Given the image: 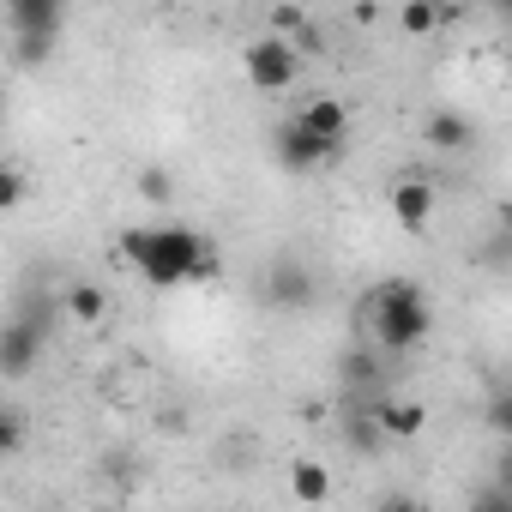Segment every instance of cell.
Instances as JSON below:
<instances>
[{
	"label": "cell",
	"instance_id": "cell-1",
	"mask_svg": "<svg viewBox=\"0 0 512 512\" xmlns=\"http://www.w3.org/2000/svg\"><path fill=\"white\" fill-rule=\"evenodd\" d=\"M127 266L151 284V290H175V284H211L217 278V247L181 223H145L121 235Z\"/></svg>",
	"mask_w": 512,
	"mask_h": 512
},
{
	"label": "cell",
	"instance_id": "cell-2",
	"mask_svg": "<svg viewBox=\"0 0 512 512\" xmlns=\"http://www.w3.org/2000/svg\"><path fill=\"white\" fill-rule=\"evenodd\" d=\"M362 332H368V344L404 356V350H416L434 332V314H428V302H422V290L410 278H386L368 296V308H362Z\"/></svg>",
	"mask_w": 512,
	"mask_h": 512
},
{
	"label": "cell",
	"instance_id": "cell-3",
	"mask_svg": "<svg viewBox=\"0 0 512 512\" xmlns=\"http://www.w3.org/2000/svg\"><path fill=\"white\" fill-rule=\"evenodd\" d=\"M241 73L253 91H290L302 79V43H284V37H253L241 49Z\"/></svg>",
	"mask_w": 512,
	"mask_h": 512
},
{
	"label": "cell",
	"instance_id": "cell-4",
	"mask_svg": "<svg viewBox=\"0 0 512 512\" xmlns=\"http://www.w3.org/2000/svg\"><path fill=\"white\" fill-rule=\"evenodd\" d=\"M61 19H67L61 0H7V25H13L19 61H43L55 31H61Z\"/></svg>",
	"mask_w": 512,
	"mask_h": 512
},
{
	"label": "cell",
	"instance_id": "cell-5",
	"mask_svg": "<svg viewBox=\"0 0 512 512\" xmlns=\"http://www.w3.org/2000/svg\"><path fill=\"white\" fill-rule=\"evenodd\" d=\"M386 205H392V217H398V229H410V235H422V229L434 223V181H428V175H404V181H392V193H386Z\"/></svg>",
	"mask_w": 512,
	"mask_h": 512
},
{
	"label": "cell",
	"instance_id": "cell-6",
	"mask_svg": "<svg viewBox=\"0 0 512 512\" xmlns=\"http://www.w3.org/2000/svg\"><path fill=\"white\" fill-rule=\"evenodd\" d=\"M278 157L290 163V169H320V163H332L338 157V145H326V139H314L296 115L278 127Z\"/></svg>",
	"mask_w": 512,
	"mask_h": 512
},
{
	"label": "cell",
	"instance_id": "cell-7",
	"mask_svg": "<svg viewBox=\"0 0 512 512\" xmlns=\"http://www.w3.org/2000/svg\"><path fill=\"white\" fill-rule=\"evenodd\" d=\"M296 121L314 133V139H326V145H338L344 151V139H350V109L338 103V97H308L302 109H296Z\"/></svg>",
	"mask_w": 512,
	"mask_h": 512
},
{
	"label": "cell",
	"instance_id": "cell-8",
	"mask_svg": "<svg viewBox=\"0 0 512 512\" xmlns=\"http://www.w3.org/2000/svg\"><path fill=\"white\" fill-rule=\"evenodd\" d=\"M374 422H380L386 440H416V434L428 428V410H422L416 398H380V404H374Z\"/></svg>",
	"mask_w": 512,
	"mask_h": 512
},
{
	"label": "cell",
	"instance_id": "cell-9",
	"mask_svg": "<svg viewBox=\"0 0 512 512\" xmlns=\"http://www.w3.org/2000/svg\"><path fill=\"white\" fill-rule=\"evenodd\" d=\"M422 139H428L434 151H470V145H476V127H470L458 109H434V115L422 121Z\"/></svg>",
	"mask_w": 512,
	"mask_h": 512
},
{
	"label": "cell",
	"instance_id": "cell-10",
	"mask_svg": "<svg viewBox=\"0 0 512 512\" xmlns=\"http://www.w3.org/2000/svg\"><path fill=\"white\" fill-rule=\"evenodd\" d=\"M290 494L302 506H326L332 500V470L320 458H290Z\"/></svg>",
	"mask_w": 512,
	"mask_h": 512
},
{
	"label": "cell",
	"instance_id": "cell-11",
	"mask_svg": "<svg viewBox=\"0 0 512 512\" xmlns=\"http://www.w3.org/2000/svg\"><path fill=\"white\" fill-rule=\"evenodd\" d=\"M31 362H37V332H31V326H13L7 344H0V374H7V380H25Z\"/></svg>",
	"mask_w": 512,
	"mask_h": 512
},
{
	"label": "cell",
	"instance_id": "cell-12",
	"mask_svg": "<svg viewBox=\"0 0 512 512\" xmlns=\"http://www.w3.org/2000/svg\"><path fill=\"white\" fill-rule=\"evenodd\" d=\"M67 314H73L79 326H103V314H109V296H103L97 284H73V290H67Z\"/></svg>",
	"mask_w": 512,
	"mask_h": 512
},
{
	"label": "cell",
	"instance_id": "cell-13",
	"mask_svg": "<svg viewBox=\"0 0 512 512\" xmlns=\"http://www.w3.org/2000/svg\"><path fill=\"white\" fill-rule=\"evenodd\" d=\"M314 296V278L302 272V266H278L272 272V302H290V308H302Z\"/></svg>",
	"mask_w": 512,
	"mask_h": 512
},
{
	"label": "cell",
	"instance_id": "cell-14",
	"mask_svg": "<svg viewBox=\"0 0 512 512\" xmlns=\"http://www.w3.org/2000/svg\"><path fill=\"white\" fill-rule=\"evenodd\" d=\"M398 25H404L410 37H434V31L446 25V13H440V7H428V0H410V7H398Z\"/></svg>",
	"mask_w": 512,
	"mask_h": 512
},
{
	"label": "cell",
	"instance_id": "cell-15",
	"mask_svg": "<svg viewBox=\"0 0 512 512\" xmlns=\"http://www.w3.org/2000/svg\"><path fill=\"white\" fill-rule=\"evenodd\" d=\"M139 193H145L151 205H169V199H175V181H169V169H157V163H151V169H139Z\"/></svg>",
	"mask_w": 512,
	"mask_h": 512
},
{
	"label": "cell",
	"instance_id": "cell-16",
	"mask_svg": "<svg viewBox=\"0 0 512 512\" xmlns=\"http://www.w3.org/2000/svg\"><path fill=\"white\" fill-rule=\"evenodd\" d=\"M302 31H308V13H302V7H278V13H272V37H284V43H296Z\"/></svg>",
	"mask_w": 512,
	"mask_h": 512
},
{
	"label": "cell",
	"instance_id": "cell-17",
	"mask_svg": "<svg viewBox=\"0 0 512 512\" xmlns=\"http://www.w3.org/2000/svg\"><path fill=\"white\" fill-rule=\"evenodd\" d=\"M482 422H488L494 434H506V440H512V392H494V398H488V410H482Z\"/></svg>",
	"mask_w": 512,
	"mask_h": 512
},
{
	"label": "cell",
	"instance_id": "cell-18",
	"mask_svg": "<svg viewBox=\"0 0 512 512\" xmlns=\"http://www.w3.org/2000/svg\"><path fill=\"white\" fill-rule=\"evenodd\" d=\"M19 199H25V169L7 163V169H0V205H19Z\"/></svg>",
	"mask_w": 512,
	"mask_h": 512
},
{
	"label": "cell",
	"instance_id": "cell-19",
	"mask_svg": "<svg viewBox=\"0 0 512 512\" xmlns=\"http://www.w3.org/2000/svg\"><path fill=\"white\" fill-rule=\"evenodd\" d=\"M0 446H7V452H19V446H25V416H19V410L0 416Z\"/></svg>",
	"mask_w": 512,
	"mask_h": 512
},
{
	"label": "cell",
	"instance_id": "cell-20",
	"mask_svg": "<svg viewBox=\"0 0 512 512\" xmlns=\"http://www.w3.org/2000/svg\"><path fill=\"white\" fill-rule=\"evenodd\" d=\"M344 374H350V380H368V374H374V362H368V356H350V362H344Z\"/></svg>",
	"mask_w": 512,
	"mask_h": 512
},
{
	"label": "cell",
	"instance_id": "cell-21",
	"mask_svg": "<svg viewBox=\"0 0 512 512\" xmlns=\"http://www.w3.org/2000/svg\"><path fill=\"white\" fill-rule=\"evenodd\" d=\"M500 217H506V223H512V199H500Z\"/></svg>",
	"mask_w": 512,
	"mask_h": 512
},
{
	"label": "cell",
	"instance_id": "cell-22",
	"mask_svg": "<svg viewBox=\"0 0 512 512\" xmlns=\"http://www.w3.org/2000/svg\"><path fill=\"white\" fill-rule=\"evenodd\" d=\"M386 512H410V506H404V500H392V506H386Z\"/></svg>",
	"mask_w": 512,
	"mask_h": 512
}]
</instances>
